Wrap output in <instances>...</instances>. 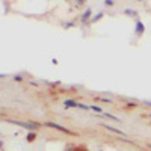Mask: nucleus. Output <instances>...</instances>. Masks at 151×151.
<instances>
[{"label":"nucleus","mask_w":151,"mask_h":151,"mask_svg":"<svg viewBox=\"0 0 151 151\" xmlns=\"http://www.w3.org/2000/svg\"><path fill=\"white\" fill-rule=\"evenodd\" d=\"M35 136H36L35 133H30V134L27 136V141H33V139H35Z\"/></svg>","instance_id":"nucleus-6"},{"label":"nucleus","mask_w":151,"mask_h":151,"mask_svg":"<svg viewBox=\"0 0 151 151\" xmlns=\"http://www.w3.org/2000/svg\"><path fill=\"white\" fill-rule=\"evenodd\" d=\"M45 125H47V127H53V129H56V130H59V132H62V133H67V134H71V132H70L68 129H65V127H62V125H59V124H55V122H45Z\"/></svg>","instance_id":"nucleus-1"},{"label":"nucleus","mask_w":151,"mask_h":151,"mask_svg":"<svg viewBox=\"0 0 151 151\" xmlns=\"http://www.w3.org/2000/svg\"><path fill=\"white\" fill-rule=\"evenodd\" d=\"M145 103H147V104H148V106H151V101H145Z\"/></svg>","instance_id":"nucleus-9"},{"label":"nucleus","mask_w":151,"mask_h":151,"mask_svg":"<svg viewBox=\"0 0 151 151\" xmlns=\"http://www.w3.org/2000/svg\"><path fill=\"white\" fill-rule=\"evenodd\" d=\"M144 32V26H142V23H137V27H136V33L137 35H141Z\"/></svg>","instance_id":"nucleus-5"},{"label":"nucleus","mask_w":151,"mask_h":151,"mask_svg":"<svg viewBox=\"0 0 151 151\" xmlns=\"http://www.w3.org/2000/svg\"><path fill=\"white\" fill-rule=\"evenodd\" d=\"M103 127H104V129H107L109 132H113V133H116V134H121V136H125V133H122L121 130H118V129H115V127H110V125H106V124H103Z\"/></svg>","instance_id":"nucleus-4"},{"label":"nucleus","mask_w":151,"mask_h":151,"mask_svg":"<svg viewBox=\"0 0 151 151\" xmlns=\"http://www.w3.org/2000/svg\"><path fill=\"white\" fill-rule=\"evenodd\" d=\"M0 147H2V141H0Z\"/></svg>","instance_id":"nucleus-10"},{"label":"nucleus","mask_w":151,"mask_h":151,"mask_svg":"<svg viewBox=\"0 0 151 151\" xmlns=\"http://www.w3.org/2000/svg\"><path fill=\"white\" fill-rule=\"evenodd\" d=\"M91 109H92V110H95V112H101V109H100V107H97V106H92Z\"/></svg>","instance_id":"nucleus-8"},{"label":"nucleus","mask_w":151,"mask_h":151,"mask_svg":"<svg viewBox=\"0 0 151 151\" xmlns=\"http://www.w3.org/2000/svg\"><path fill=\"white\" fill-rule=\"evenodd\" d=\"M11 122L15 125H20V127H24V129H30V130H35L38 127L36 124H30V122H21V121H11Z\"/></svg>","instance_id":"nucleus-2"},{"label":"nucleus","mask_w":151,"mask_h":151,"mask_svg":"<svg viewBox=\"0 0 151 151\" xmlns=\"http://www.w3.org/2000/svg\"><path fill=\"white\" fill-rule=\"evenodd\" d=\"M65 106H67V107H80V109H88L86 106H83V104H80V103H76V101H73V100H67V101H65Z\"/></svg>","instance_id":"nucleus-3"},{"label":"nucleus","mask_w":151,"mask_h":151,"mask_svg":"<svg viewBox=\"0 0 151 151\" xmlns=\"http://www.w3.org/2000/svg\"><path fill=\"white\" fill-rule=\"evenodd\" d=\"M89 15H91V11H86L85 14H83V20H86V18L89 17Z\"/></svg>","instance_id":"nucleus-7"}]
</instances>
